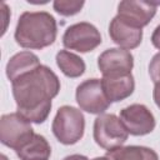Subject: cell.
Wrapping results in <instances>:
<instances>
[{"label":"cell","mask_w":160,"mask_h":160,"mask_svg":"<svg viewBox=\"0 0 160 160\" xmlns=\"http://www.w3.org/2000/svg\"><path fill=\"white\" fill-rule=\"evenodd\" d=\"M159 4V1L125 0L118 5V16L130 25L142 29L155 16Z\"/></svg>","instance_id":"9c48e42d"},{"label":"cell","mask_w":160,"mask_h":160,"mask_svg":"<svg viewBox=\"0 0 160 160\" xmlns=\"http://www.w3.org/2000/svg\"><path fill=\"white\" fill-rule=\"evenodd\" d=\"M62 160H89L85 155H80V154H72V155H69L66 158H64Z\"/></svg>","instance_id":"44dd1931"},{"label":"cell","mask_w":160,"mask_h":160,"mask_svg":"<svg viewBox=\"0 0 160 160\" xmlns=\"http://www.w3.org/2000/svg\"><path fill=\"white\" fill-rule=\"evenodd\" d=\"M120 120L129 134L142 136L155 129V118L152 112L142 104H132L120 111Z\"/></svg>","instance_id":"ba28073f"},{"label":"cell","mask_w":160,"mask_h":160,"mask_svg":"<svg viewBox=\"0 0 160 160\" xmlns=\"http://www.w3.org/2000/svg\"><path fill=\"white\" fill-rule=\"evenodd\" d=\"M84 4V1L79 0H56L54 1L52 6L58 14L62 16H72L81 11Z\"/></svg>","instance_id":"e0dca14e"},{"label":"cell","mask_w":160,"mask_h":160,"mask_svg":"<svg viewBox=\"0 0 160 160\" xmlns=\"http://www.w3.org/2000/svg\"><path fill=\"white\" fill-rule=\"evenodd\" d=\"M40 60L31 51H20L11 56L6 64V76L12 82L15 79L39 68Z\"/></svg>","instance_id":"4fadbf2b"},{"label":"cell","mask_w":160,"mask_h":160,"mask_svg":"<svg viewBox=\"0 0 160 160\" xmlns=\"http://www.w3.org/2000/svg\"><path fill=\"white\" fill-rule=\"evenodd\" d=\"M35 135L31 122L19 112L4 114L0 119V141L12 149L19 150Z\"/></svg>","instance_id":"5b68a950"},{"label":"cell","mask_w":160,"mask_h":160,"mask_svg":"<svg viewBox=\"0 0 160 160\" xmlns=\"http://www.w3.org/2000/svg\"><path fill=\"white\" fill-rule=\"evenodd\" d=\"M109 35L110 39L121 49L131 50L141 44L142 29L130 25L116 15L109 25Z\"/></svg>","instance_id":"8fae6325"},{"label":"cell","mask_w":160,"mask_h":160,"mask_svg":"<svg viewBox=\"0 0 160 160\" xmlns=\"http://www.w3.org/2000/svg\"><path fill=\"white\" fill-rule=\"evenodd\" d=\"M18 111L30 122L42 124L51 110V100L59 94L60 80L48 66L21 75L11 82Z\"/></svg>","instance_id":"6da1fadb"},{"label":"cell","mask_w":160,"mask_h":160,"mask_svg":"<svg viewBox=\"0 0 160 160\" xmlns=\"http://www.w3.org/2000/svg\"><path fill=\"white\" fill-rule=\"evenodd\" d=\"M110 160H159L158 154L146 146H120L106 152Z\"/></svg>","instance_id":"9a60e30c"},{"label":"cell","mask_w":160,"mask_h":160,"mask_svg":"<svg viewBox=\"0 0 160 160\" xmlns=\"http://www.w3.org/2000/svg\"><path fill=\"white\" fill-rule=\"evenodd\" d=\"M75 98L80 109L89 114L101 115L111 104L104 92L101 79H88L82 81L76 88Z\"/></svg>","instance_id":"52a82bcc"},{"label":"cell","mask_w":160,"mask_h":160,"mask_svg":"<svg viewBox=\"0 0 160 160\" xmlns=\"http://www.w3.org/2000/svg\"><path fill=\"white\" fill-rule=\"evenodd\" d=\"M58 26L55 18L46 11H25L20 15L15 41L25 49H44L56 40Z\"/></svg>","instance_id":"7a4b0ae2"},{"label":"cell","mask_w":160,"mask_h":160,"mask_svg":"<svg viewBox=\"0 0 160 160\" xmlns=\"http://www.w3.org/2000/svg\"><path fill=\"white\" fill-rule=\"evenodd\" d=\"M56 65L68 78H79L85 72L86 69L84 60L68 50H60L56 54Z\"/></svg>","instance_id":"2e32d148"},{"label":"cell","mask_w":160,"mask_h":160,"mask_svg":"<svg viewBox=\"0 0 160 160\" xmlns=\"http://www.w3.org/2000/svg\"><path fill=\"white\" fill-rule=\"evenodd\" d=\"M92 160H110L108 156H100V158H95V159H92Z\"/></svg>","instance_id":"7402d4cb"},{"label":"cell","mask_w":160,"mask_h":160,"mask_svg":"<svg viewBox=\"0 0 160 160\" xmlns=\"http://www.w3.org/2000/svg\"><path fill=\"white\" fill-rule=\"evenodd\" d=\"M128 136L129 132L120 118L114 114H101L94 121V140L108 151L122 146Z\"/></svg>","instance_id":"277c9868"},{"label":"cell","mask_w":160,"mask_h":160,"mask_svg":"<svg viewBox=\"0 0 160 160\" xmlns=\"http://www.w3.org/2000/svg\"><path fill=\"white\" fill-rule=\"evenodd\" d=\"M98 66L102 76H122L131 74L134 58L129 50L111 48L100 54L98 58Z\"/></svg>","instance_id":"30bf717a"},{"label":"cell","mask_w":160,"mask_h":160,"mask_svg":"<svg viewBox=\"0 0 160 160\" xmlns=\"http://www.w3.org/2000/svg\"><path fill=\"white\" fill-rule=\"evenodd\" d=\"M54 136L64 145L76 144L84 135L85 118L81 110L64 105L59 108L51 125Z\"/></svg>","instance_id":"3957f363"},{"label":"cell","mask_w":160,"mask_h":160,"mask_svg":"<svg viewBox=\"0 0 160 160\" xmlns=\"http://www.w3.org/2000/svg\"><path fill=\"white\" fill-rule=\"evenodd\" d=\"M152 96H154V101H155L156 106L160 109V85H155L154 91H152Z\"/></svg>","instance_id":"ffe728a7"},{"label":"cell","mask_w":160,"mask_h":160,"mask_svg":"<svg viewBox=\"0 0 160 160\" xmlns=\"http://www.w3.org/2000/svg\"><path fill=\"white\" fill-rule=\"evenodd\" d=\"M149 75L155 85H160V51L152 56L149 64Z\"/></svg>","instance_id":"ac0fdd59"},{"label":"cell","mask_w":160,"mask_h":160,"mask_svg":"<svg viewBox=\"0 0 160 160\" xmlns=\"http://www.w3.org/2000/svg\"><path fill=\"white\" fill-rule=\"evenodd\" d=\"M151 42L156 49L160 50V25H158L155 28V30H154V32L151 35Z\"/></svg>","instance_id":"d6986e66"},{"label":"cell","mask_w":160,"mask_h":160,"mask_svg":"<svg viewBox=\"0 0 160 160\" xmlns=\"http://www.w3.org/2000/svg\"><path fill=\"white\" fill-rule=\"evenodd\" d=\"M101 85L110 102H118L129 98L135 89L132 74L122 76H102Z\"/></svg>","instance_id":"7c38bea8"},{"label":"cell","mask_w":160,"mask_h":160,"mask_svg":"<svg viewBox=\"0 0 160 160\" xmlns=\"http://www.w3.org/2000/svg\"><path fill=\"white\" fill-rule=\"evenodd\" d=\"M101 44L100 31L90 22L81 21L70 25L62 35V45L78 52H89Z\"/></svg>","instance_id":"8992f818"},{"label":"cell","mask_w":160,"mask_h":160,"mask_svg":"<svg viewBox=\"0 0 160 160\" xmlns=\"http://www.w3.org/2000/svg\"><path fill=\"white\" fill-rule=\"evenodd\" d=\"M15 152L20 160H49L51 155V148L42 135L35 134Z\"/></svg>","instance_id":"5bb4252c"}]
</instances>
